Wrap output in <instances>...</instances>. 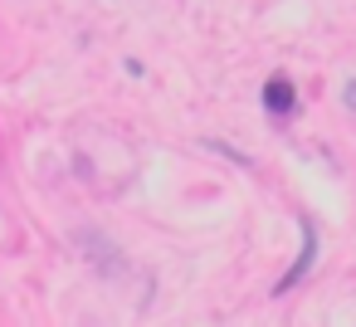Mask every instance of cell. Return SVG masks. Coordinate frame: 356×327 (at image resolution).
I'll use <instances>...</instances> for the list:
<instances>
[{
  "mask_svg": "<svg viewBox=\"0 0 356 327\" xmlns=\"http://www.w3.org/2000/svg\"><path fill=\"white\" fill-rule=\"evenodd\" d=\"M341 98H346V108H351V113H356V79H351V83H346V93H341Z\"/></svg>",
  "mask_w": 356,
  "mask_h": 327,
  "instance_id": "cell-3",
  "label": "cell"
},
{
  "mask_svg": "<svg viewBox=\"0 0 356 327\" xmlns=\"http://www.w3.org/2000/svg\"><path fill=\"white\" fill-rule=\"evenodd\" d=\"M302 230V249H298V259H293V269L273 283V293H288V288H298L302 278H307V269H312V259H317V230H312V220H302L298 225Z\"/></svg>",
  "mask_w": 356,
  "mask_h": 327,
  "instance_id": "cell-1",
  "label": "cell"
},
{
  "mask_svg": "<svg viewBox=\"0 0 356 327\" xmlns=\"http://www.w3.org/2000/svg\"><path fill=\"white\" fill-rule=\"evenodd\" d=\"M264 108L278 113V118H288V113L298 108V93H293V83H288L283 74H273V79L264 83Z\"/></svg>",
  "mask_w": 356,
  "mask_h": 327,
  "instance_id": "cell-2",
  "label": "cell"
}]
</instances>
